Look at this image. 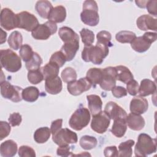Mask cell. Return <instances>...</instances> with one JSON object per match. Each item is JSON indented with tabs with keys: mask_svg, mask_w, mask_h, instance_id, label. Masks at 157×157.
Returning <instances> with one entry per match:
<instances>
[{
	"mask_svg": "<svg viewBox=\"0 0 157 157\" xmlns=\"http://www.w3.org/2000/svg\"><path fill=\"white\" fill-rule=\"evenodd\" d=\"M110 119L115 120L118 118H126V112L118 104L113 101L108 102L104 110Z\"/></svg>",
	"mask_w": 157,
	"mask_h": 157,
	"instance_id": "15",
	"label": "cell"
},
{
	"mask_svg": "<svg viewBox=\"0 0 157 157\" xmlns=\"http://www.w3.org/2000/svg\"><path fill=\"white\" fill-rule=\"evenodd\" d=\"M53 141L58 146L76 144L78 141L77 135L68 128H61L55 134L52 136Z\"/></svg>",
	"mask_w": 157,
	"mask_h": 157,
	"instance_id": "10",
	"label": "cell"
},
{
	"mask_svg": "<svg viewBox=\"0 0 157 157\" xmlns=\"http://www.w3.org/2000/svg\"><path fill=\"white\" fill-rule=\"evenodd\" d=\"M66 61V58L64 55L59 50L53 53L50 58V63L55 64L59 68L63 66Z\"/></svg>",
	"mask_w": 157,
	"mask_h": 157,
	"instance_id": "43",
	"label": "cell"
},
{
	"mask_svg": "<svg viewBox=\"0 0 157 157\" xmlns=\"http://www.w3.org/2000/svg\"><path fill=\"white\" fill-rule=\"evenodd\" d=\"M79 144L83 149L89 150L94 148L96 147L98 140L96 138L93 136L85 135L80 138Z\"/></svg>",
	"mask_w": 157,
	"mask_h": 157,
	"instance_id": "35",
	"label": "cell"
},
{
	"mask_svg": "<svg viewBox=\"0 0 157 157\" xmlns=\"http://www.w3.org/2000/svg\"><path fill=\"white\" fill-rule=\"evenodd\" d=\"M58 35L64 44L79 42L78 35L71 28L63 26L59 29Z\"/></svg>",
	"mask_w": 157,
	"mask_h": 157,
	"instance_id": "20",
	"label": "cell"
},
{
	"mask_svg": "<svg viewBox=\"0 0 157 157\" xmlns=\"http://www.w3.org/2000/svg\"><path fill=\"white\" fill-rule=\"evenodd\" d=\"M8 120L12 126H17L21 124L22 121V117L19 113L14 112L10 115Z\"/></svg>",
	"mask_w": 157,
	"mask_h": 157,
	"instance_id": "47",
	"label": "cell"
},
{
	"mask_svg": "<svg viewBox=\"0 0 157 157\" xmlns=\"http://www.w3.org/2000/svg\"><path fill=\"white\" fill-rule=\"evenodd\" d=\"M28 81L33 85H37L44 80L40 68L37 70L28 71Z\"/></svg>",
	"mask_w": 157,
	"mask_h": 157,
	"instance_id": "41",
	"label": "cell"
},
{
	"mask_svg": "<svg viewBox=\"0 0 157 157\" xmlns=\"http://www.w3.org/2000/svg\"><path fill=\"white\" fill-rule=\"evenodd\" d=\"M156 4H157V1L153 0V1H148L146 4V8L148 13L154 17L157 16Z\"/></svg>",
	"mask_w": 157,
	"mask_h": 157,
	"instance_id": "52",
	"label": "cell"
},
{
	"mask_svg": "<svg viewBox=\"0 0 157 157\" xmlns=\"http://www.w3.org/2000/svg\"><path fill=\"white\" fill-rule=\"evenodd\" d=\"M80 18L84 24L90 26H95L99 23L98 6L95 1L86 0L84 1Z\"/></svg>",
	"mask_w": 157,
	"mask_h": 157,
	"instance_id": "3",
	"label": "cell"
},
{
	"mask_svg": "<svg viewBox=\"0 0 157 157\" xmlns=\"http://www.w3.org/2000/svg\"><path fill=\"white\" fill-rule=\"evenodd\" d=\"M139 84L134 79L129 82L126 85L127 92L131 96H136L139 91Z\"/></svg>",
	"mask_w": 157,
	"mask_h": 157,
	"instance_id": "46",
	"label": "cell"
},
{
	"mask_svg": "<svg viewBox=\"0 0 157 157\" xmlns=\"http://www.w3.org/2000/svg\"><path fill=\"white\" fill-rule=\"evenodd\" d=\"M1 29V42L0 44H2L3 43H4L6 40V37H7V33L4 31L2 29Z\"/></svg>",
	"mask_w": 157,
	"mask_h": 157,
	"instance_id": "54",
	"label": "cell"
},
{
	"mask_svg": "<svg viewBox=\"0 0 157 157\" xmlns=\"http://www.w3.org/2000/svg\"><path fill=\"white\" fill-rule=\"evenodd\" d=\"M19 53L21 58L26 63L32 58L34 55V52L33 51L32 47L29 45L24 44L20 47Z\"/></svg>",
	"mask_w": 157,
	"mask_h": 157,
	"instance_id": "42",
	"label": "cell"
},
{
	"mask_svg": "<svg viewBox=\"0 0 157 157\" xmlns=\"http://www.w3.org/2000/svg\"><path fill=\"white\" fill-rule=\"evenodd\" d=\"M1 67L10 72H16L21 68L20 56L10 49L1 50Z\"/></svg>",
	"mask_w": 157,
	"mask_h": 157,
	"instance_id": "4",
	"label": "cell"
},
{
	"mask_svg": "<svg viewBox=\"0 0 157 157\" xmlns=\"http://www.w3.org/2000/svg\"><path fill=\"white\" fill-rule=\"evenodd\" d=\"M96 38L97 43L105 45L108 47L113 46V44L111 42L112 36L109 31L105 30L99 31L96 35Z\"/></svg>",
	"mask_w": 157,
	"mask_h": 157,
	"instance_id": "39",
	"label": "cell"
},
{
	"mask_svg": "<svg viewBox=\"0 0 157 157\" xmlns=\"http://www.w3.org/2000/svg\"><path fill=\"white\" fill-rule=\"evenodd\" d=\"M148 1H136L135 2L137 4V6H139L140 8H146V4L147 3Z\"/></svg>",
	"mask_w": 157,
	"mask_h": 157,
	"instance_id": "53",
	"label": "cell"
},
{
	"mask_svg": "<svg viewBox=\"0 0 157 157\" xmlns=\"http://www.w3.org/2000/svg\"><path fill=\"white\" fill-rule=\"evenodd\" d=\"M110 124V118L104 111L93 116L91 122V129L98 134H103L107 130Z\"/></svg>",
	"mask_w": 157,
	"mask_h": 157,
	"instance_id": "12",
	"label": "cell"
},
{
	"mask_svg": "<svg viewBox=\"0 0 157 157\" xmlns=\"http://www.w3.org/2000/svg\"><path fill=\"white\" fill-rule=\"evenodd\" d=\"M156 151V139L148 134L141 133L139 135L134 148L136 156H147Z\"/></svg>",
	"mask_w": 157,
	"mask_h": 157,
	"instance_id": "2",
	"label": "cell"
},
{
	"mask_svg": "<svg viewBox=\"0 0 157 157\" xmlns=\"http://www.w3.org/2000/svg\"><path fill=\"white\" fill-rule=\"evenodd\" d=\"M56 154L60 156H69L72 155L71 151V147L69 145L59 146L56 150Z\"/></svg>",
	"mask_w": 157,
	"mask_h": 157,
	"instance_id": "49",
	"label": "cell"
},
{
	"mask_svg": "<svg viewBox=\"0 0 157 157\" xmlns=\"http://www.w3.org/2000/svg\"><path fill=\"white\" fill-rule=\"evenodd\" d=\"M35 9L38 14L43 18H48L50 13L53 7L48 1H38L35 6Z\"/></svg>",
	"mask_w": 157,
	"mask_h": 157,
	"instance_id": "27",
	"label": "cell"
},
{
	"mask_svg": "<svg viewBox=\"0 0 157 157\" xmlns=\"http://www.w3.org/2000/svg\"><path fill=\"white\" fill-rule=\"evenodd\" d=\"M50 135L51 131L49 128L41 127L36 130L34 134V139L37 144H44L48 141Z\"/></svg>",
	"mask_w": 157,
	"mask_h": 157,
	"instance_id": "31",
	"label": "cell"
},
{
	"mask_svg": "<svg viewBox=\"0 0 157 157\" xmlns=\"http://www.w3.org/2000/svg\"><path fill=\"white\" fill-rule=\"evenodd\" d=\"M45 90L50 94H57L59 93L63 88L61 79L56 76L45 80Z\"/></svg>",
	"mask_w": 157,
	"mask_h": 157,
	"instance_id": "19",
	"label": "cell"
},
{
	"mask_svg": "<svg viewBox=\"0 0 157 157\" xmlns=\"http://www.w3.org/2000/svg\"><path fill=\"white\" fill-rule=\"evenodd\" d=\"M7 42L11 48L17 50L22 45L23 37L21 34L18 31H13L10 34L7 39Z\"/></svg>",
	"mask_w": 157,
	"mask_h": 157,
	"instance_id": "32",
	"label": "cell"
},
{
	"mask_svg": "<svg viewBox=\"0 0 157 157\" xmlns=\"http://www.w3.org/2000/svg\"><path fill=\"white\" fill-rule=\"evenodd\" d=\"M104 155L105 157L118 156V151L116 146H109L104 148Z\"/></svg>",
	"mask_w": 157,
	"mask_h": 157,
	"instance_id": "51",
	"label": "cell"
},
{
	"mask_svg": "<svg viewBox=\"0 0 157 157\" xmlns=\"http://www.w3.org/2000/svg\"><path fill=\"white\" fill-rule=\"evenodd\" d=\"M39 90L37 87L30 86L25 88L22 91V99L29 102H33L37 101L39 96Z\"/></svg>",
	"mask_w": 157,
	"mask_h": 157,
	"instance_id": "29",
	"label": "cell"
},
{
	"mask_svg": "<svg viewBox=\"0 0 157 157\" xmlns=\"http://www.w3.org/2000/svg\"><path fill=\"white\" fill-rule=\"evenodd\" d=\"M79 48V42L66 43L61 47L60 51L64 55L66 61H71L75 57Z\"/></svg>",
	"mask_w": 157,
	"mask_h": 157,
	"instance_id": "24",
	"label": "cell"
},
{
	"mask_svg": "<svg viewBox=\"0 0 157 157\" xmlns=\"http://www.w3.org/2000/svg\"><path fill=\"white\" fill-rule=\"evenodd\" d=\"M117 73V80L124 83H128L134 78V76L131 71L126 66L120 65L115 66Z\"/></svg>",
	"mask_w": 157,
	"mask_h": 157,
	"instance_id": "28",
	"label": "cell"
},
{
	"mask_svg": "<svg viewBox=\"0 0 157 157\" xmlns=\"http://www.w3.org/2000/svg\"><path fill=\"white\" fill-rule=\"evenodd\" d=\"M102 70V77L100 87L105 91H111L116 85L117 73L115 67H107Z\"/></svg>",
	"mask_w": 157,
	"mask_h": 157,
	"instance_id": "11",
	"label": "cell"
},
{
	"mask_svg": "<svg viewBox=\"0 0 157 157\" xmlns=\"http://www.w3.org/2000/svg\"><path fill=\"white\" fill-rule=\"evenodd\" d=\"M109 47L99 43L95 45L85 46L82 52V58L85 62H91L94 64H101L104 58L109 55Z\"/></svg>",
	"mask_w": 157,
	"mask_h": 157,
	"instance_id": "1",
	"label": "cell"
},
{
	"mask_svg": "<svg viewBox=\"0 0 157 157\" xmlns=\"http://www.w3.org/2000/svg\"><path fill=\"white\" fill-rule=\"evenodd\" d=\"M18 146L13 140H7L0 145V154L2 157H12L17 152Z\"/></svg>",
	"mask_w": 157,
	"mask_h": 157,
	"instance_id": "21",
	"label": "cell"
},
{
	"mask_svg": "<svg viewBox=\"0 0 157 157\" xmlns=\"http://www.w3.org/2000/svg\"><path fill=\"white\" fill-rule=\"evenodd\" d=\"M18 153L20 157H35L36 156L34 150L28 145L20 146Z\"/></svg>",
	"mask_w": 157,
	"mask_h": 157,
	"instance_id": "44",
	"label": "cell"
},
{
	"mask_svg": "<svg viewBox=\"0 0 157 157\" xmlns=\"http://www.w3.org/2000/svg\"><path fill=\"white\" fill-rule=\"evenodd\" d=\"M66 18V10L63 6H57L52 9L48 17V20L54 23H61Z\"/></svg>",
	"mask_w": 157,
	"mask_h": 157,
	"instance_id": "26",
	"label": "cell"
},
{
	"mask_svg": "<svg viewBox=\"0 0 157 157\" xmlns=\"http://www.w3.org/2000/svg\"><path fill=\"white\" fill-rule=\"evenodd\" d=\"M102 77V70L100 68L92 67L86 72V77L91 83L92 86H95L99 84Z\"/></svg>",
	"mask_w": 157,
	"mask_h": 157,
	"instance_id": "30",
	"label": "cell"
},
{
	"mask_svg": "<svg viewBox=\"0 0 157 157\" xmlns=\"http://www.w3.org/2000/svg\"><path fill=\"white\" fill-rule=\"evenodd\" d=\"M17 28L23 29L27 31H32L39 25L36 17L27 11H23L17 13Z\"/></svg>",
	"mask_w": 157,
	"mask_h": 157,
	"instance_id": "9",
	"label": "cell"
},
{
	"mask_svg": "<svg viewBox=\"0 0 157 157\" xmlns=\"http://www.w3.org/2000/svg\"><path fill=\"white\" fill-rule=\"evenodd\" d=\"M113 96L117 98H121L127 95V90L125 88L121 86H115L112 90Z\"/></svg>",
	"mask_w": 157,
	"mask_h": 157,
	"instance_id": "48",
	"label": "cell"
},
{
	"mask_svg": "<svg viewBox=\"0 0 157 157\" xmlns=\"http://www.w3.org/2000/svg\"><path fill=\"white\" fill-rule=\"evenodd\" d=\"M63 81L65 83H70L77 79V75L75 70L71 67H67L63 70L61 74Z\"/></svg>",
	"mask_w": 157,
	"mask_h": 157,
	"instance_id": "38",
	"label": "cell"
},
{
	"mask_svg": "<svg viewBox=\"0 0 157 157\" xmlns=\"http://www.w3.org/2000/svg\"><path fill=\"white\" fill-rule=\"evenodd\" d=\"M137 28L142 31H156L157 20L152 16L144 14L140 16L136 20Z\"/></svg>",
	"mask_w": 157,
	"mask_h": 157,
	"instance_id": "17",
	"label": "cell"
},
{
	"mask_svg": "<svg viewBox=\"0 0 157 157\" xmlns=\"http://www.w3.org/2000/svg\"><path fill=\"white\" fill-rule=\"evenodd\" d=\"M90 112L85 107H79L71 115L69 124L75 131H81L90 123Z\"/></svg>",
	"mask_w": 157,
	"mask_h": 157,
	"instance_id": "5",
	"label": "cell"
},
{
	"mask_svg": "<svg viewBox=\"0 0 157 157\" xmlns=\"http://www.w3.org/2000/svg\"><path fill=\"white\" fill-rule=\"evenodd\" d=\"M11 131L10 123L4 121H0V140H2L3 139L7 137Z\"/></svg>",
	"mask_w": 157,
	"mask_h": 157,
	"instance_id": "45",
	"label": "cell"
},
{
	"mask_svg": "<svg viewBox=\"0 0 157 157\" xmlns=\"http://www.w3.org/2000/svg\"><path fill=\"white\" fill-rule=\"evenodd\" d=\"M92 86L91 83L86 77L80 78L67 83V89L68 92L73 96H78L85 91L89 90Z\"/></svg>",
	"mask_w": 157,
	"mask_h": 157,
	"instance_id": "14",
	"label": "cell"
},
{
	"mask_svg": "<svg viewBox=\"0 0 157 157\" xmlns=\"http://www.w3.org/2000/svg\"><path fill=\"white\" fill-rule=\"evenodd\" d=\"M44 80L58 76L59 71V67L52 63H48L40 68Z\"/></svg>",
	"mask_w": 157,
	"mask_h": 157,
	"instance_id": "34",
	"label": "cell"
},
{
	"mask_svg": "<svg viewBox=\"0 0 157 157\" xmlns=\"http://www.w3.org/2000/svg\"><path fill=\"white\" fill-rule=\"evenodd\" d=\"M136 37L134 33L130 31H121L115 35L117 41L121 44L131 43Z\"/></svg>",
	"mask_w": 157,
	"mask_h": 157,
	"instance_id": "36",
	"label": "cell"
},
{
	"mask_svg": "<svg viewBox=\"0 0 157 157\" xmlns=\"http://www.w3.org/2000/svg\"><path fill=\"white\" fill-rule=\"evenodd\" d=\"M57 28L55 23L48 20L45 23L39 24L31 31V35L36 40H47L56 32Z\"/></svg>",
	"mask_w": 157,
	"mask_h": 157,
	"instance_id": "8",
	"label": "cell"
},
{
	"mask_svg": "<svg viewBox=\"0 0 157 157\" xmlns=\"http://www.w3.org/2000/svg\"><path fill=\"white\" fill-rule=\"evenodd\" d=\"M1 26L6 30L10 31L17 28V14L9 8H4L1 11Z\"/></svg>",
	"mask_w": 157,
	"mask_h": 157,
	"instance_id": "13",
	"label": "cell"
},
{
	"mask_svg": "<svg viewBox=\"0 0 157 157\" xmlns=\"http://www.w3.org/2000/svg\"><path fill=\"white\" fill-rule=\"evenodd\" d=\"M86 99L90 112L93 116L98 114L102 111V101L100 96L96 94H90L86 96Z\"/></svg>",
	"mask_w": 157,
	"mask_h": 157,
	"instance_id": "22",
	"label": "cell"
},
{
	"mask_svg": "<svg viewBox=\"0 0 157 157\" xmlns=\"http://www.w3.org/2000/svg\"><path fill=\"white\" fill-rule=\"evenodd\" d=\"M23 89L16 85H13L7 81L4 80L1 82V94L5 98L14 102H20L22 99Z\"/></svg>",
	"mask_w": 157,
	"mask_h": 157,
	"instance_id": "7",
	"label": "cell"
},
{
	"mask_svg": "<svg viewBox=\"0 0 157 157\" xmlns=\"http://www.w3.org/2000/svg\"><path fill=\"white\" fill-rule=\"evenodd\" d=\"M127 130L126 118H118L113 120L111 132L117 137L121 138L124 136Z\"/></svg>",
	"mask_w": 157,
	"mask_h": 157,
	"instance_id": "25",
	"label": "cell"
},
{
	"mask_svg": "<svg viewBox=\"0 0 157 157\" xmlns=\"http://www.w3.org/2000/svg\"><path fill=\"white\" fill-rule=\"evenodd\" d=\"M148 108V101L142 96H136L131 101L129 109L131 113L139 115L143 114L147 111Z\"/></svg>",
	"mask_w": 157,
	"mask_h": 157,
	"instance_id": "16",
	"label": "cell"
},
{
	"mask_svg": "<svg viewBox=\"0 0 157 157\" xmlns=\"http://www.w3.org/2000/svg\"><path fill=\"white\" fill-rule=\"evenodd\" d=\"M126 124L128 127L134 131L142 130L145 124L144 118L139 114L130 113L126 118Z\"/></svg>",
	"mask_w": 157,
	"mask_h": 157,
	"instance_id": "18",
	"label": "cell"
},
{
	"mask_svg": "<svg viewBox=\"0 0 157 157\" xmlns=\"http://www.w3.org/2000/svg\"><path fill=\"white\" fill-rule=\"evenodd\" d=\"M42 63V59L40 56L37 53L34 52V55L32 58L26 63V68L28 71H34L40 69V67Z\"/></svg>",
	"mask_w": 157,
	"mask_h": 157,
	"instance_id": "37",
	"label": "cell"
},
{
	"mask_svg": "<svg viewBox=\"0 0 157 157\" xmlns=\"http://www.w3.org/2000/svg\"><path fill=\"white\" fill-rule=\"evenodd\" d=\"M134 140L129 139L121 142L118 146V156L130 157L132 154V147L134 145Z\"/></svg>",
	"mask_w": 157,
	"mask_h": 157,
	"instance_id": "33",
	"label": "cell"
},
{
	"mask_svg": "<svg viewBox=\"0 0 157 157\" xmlns=\"http://www.w3.org/2000/svg\"><path fill=\"white\" fill-rule=\"evenodd\" d=\"M156 40V32H146L142 36L136 37L131 43V46L134 51L138 53H144L149 49L151 44Z\"/></svg>",
	"mask_w": 157,
	"mask_h": 157,
	"instance_id": "6",
	"label": "cell"
},
{
	"mask_svg": "<svg viewBox=\"0 0 157 157\" xmlns=\"http://www.w3.org/2000/svg\"><path fill=\"white\" fill-rule=\"evenodd\" d=\"M80 34L82 38V41L85 46L91 45L94 42V34L92 31L87 28H83L80 31Z\"/></svg>",
	"mask_w": 157,
	"mask_h": 157,
	"instance_id": "40",
	"label": "cell"
},
{
	"mask_svg": "<svg viewBox=\"0 0 157 157\" xmlns=\"http://www.w3.org/2000/svg\"><path fill=\"white\" fill-rule=\"evenodd\" d=\"M63 120L57 119L52 121L50 126V131L52 136L55 134L58 131H59L62 128Z\"/></svg>",
	"mask_w": 157,
	"mask_h": 157,
	"instance_id": "50",
	"label": "cell"
},
{
	"mask_svg": "<svg viewBox=\"0 0 157 157\" xmlns=\"http://www.w3.org/2000/svg\"><path fill=\"white\" fill-rule=\"evenodd\" d=\"M156 85L155 82L148 79H143L140 82V86H139V95L142 97L147 96L156 93Z\"/></svg>",
	"mask_w": 157,
	"mask_h": 157,
	"instance_id": "23",
	"label": "cell"
}]
</instances>
